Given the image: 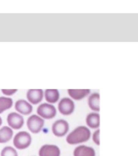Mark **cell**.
Instances as JSON below:
<instances>
[{
  "mask_svg": "<svg viewBox=\"0 0 138 156\" xmlns=\"http://www.w3.org/2000/svg\"><path fill=\"white\" fill-rule=\"evenodd\" d=\"M13 105V100L9 97H0V114L10 109Z\"/></svg>",
  "mask_w": 138,
  "mask_h": 156,
  "instance_id": "17",
  "label": "cell"
},
{
  "mask_svg": "<svg viewBox=\"0 0 138 156\" xmlns=\"http://www.w3.org/2000/svg\"><path fill=\"white\" fill-rule=\"evenodd\" d=\"M75 108L73 101L70 98L64 97L62 98L58 103L57 108L60 114L64 116L71 115Z\"/></svg>",
  "mask_w": 138,
  "mask_h": 156,
  "instance_id": "6",
  "label": "cell"
},
{
  "mask_svg": "<svg viewBox=\"0 0 138 156\" xmlns=\"http://www.w3.org/2000/svg\"><path fill=\"white\" fill-rule=\"evenodd\" d=\"M1 156H18V152L14 147L8 146L4 147L1 152Z\"/></svg>",
  "mask_w": 138,
  "mask_h": 156,
  "instance_id": "18",
  "label": "cell"
},
{
  "mask_svg": "<svg viewBox=\"0 0 138 156\" xmlns=\"http://www.w3.org/2000/svg\"><path fill=\"white\" fill-rule=\"evenodd\" d=\"M51 130L53 135L57 137L64 136L69 130V124L64 119H57L53 124Z\"/></svg>",
  "mask_w": 138,
  "mask_h": 156,
  "instance_id": "5",
  "label": "cell"
},
{
  "mask_svg": "<svg viewBox=\"0 0 138 156\" xmlns=\"http://www.w3.org/2000/svg\"><path fill=\"white\" fill-rule=\"evenodd\" d=\"M2 123V118H1V116H0V126H1Z\"/></svg>",
  "mask_w": 138,
  "mask_h": 156,
  "instance_id": "21",
  "label": "cell"
},
{
  "mask_svg": "<svg viewBox=\"0 0 138 156\" xmlns=\"http://www.w3.org/2000/svg\"><path fill=\"white\" fill-rule=\"evenodd\" d=\"M32 143V136L26 131L18 132L13 137V144L14 147L19 150L27 149Z\"/></svg>",
  "mask_w": 138,
  "mask_h": 156,
  "instance_id": "2",
  "label": "cell"
},
{
  "mask_svg": "<svg viewBox=\"0 0 138 156\" xmlns=\"http://www.w3.org/2000/svg\"><path fill=\"white\" fill-rule=\"evenodd\" d=\"M90 137V129L86 126H79L67 135L66 141L69 144L76 145L87 141Z\"/></svg>",
  "mask_w": 138,
  "mask_h": 156,
  "instance_id": "1",
  "label": "cell"
},
{
  "mask_svg": "<svg viewBox=\"0 0 138 156\" xmlns=\"http://www.w3.org/2000/svg\"><path fill=\"white\" fill-rule=\"evenodd\" d=\"M1 91L4 94L5 96H12L14 94L16 91L17 90L16 89H2L1 90Z\"/></svg>",
  "mask_w": 138,
  "mask_h": 156,
  "instance_id": "20",
  "label": "cell"
},
{
  "mask_svg": "<svg viewBox=\"0 0 138 156\" xmlns=\"http://www.w3.org/2000/svg\"><path fill=\"white\" fill-rule=\"evenodd\" d=\"M100 95L98 93L96 92H94L90 94L88 98V105L89 108L94 112H98L100 110Z\"/></svg>",
  "mask_w": 138,
  "mask_h": 156,
  "instance_id": "14",
  "label": "cell"
},
{
  "mask_svg": "<svg viewBox=\"0 0 138 156\" xmlns=\"http://www.w3.org/2000/svg\"><path fill=\"white\" fill-rule=\"evenodd\" d=\"M68 94L71 99L79 101L90 94V90L89 89H68Z\"/></svg>",
  "mask_w": 138,
  "mask_h": 156,
  "instance_id": "13",
  "label": "cell"
},
{
  "mask_svg": "<svg viewBox=\"0 0 138 156\" xmlns=\"http://www.w3.org/2000/svg\"><path fill=\"white\" fill-rule=\"evenodd\" d=\"M38 156H60V149L57 145L45 144L39 149Z\"/></svg>",
  "mask_w": 138,
  "mask_h": 156,
  "instance_id": "8",
  "label": "cell"
},
{
  "mask_svg": "<svg viewBox=\"0 0 138 156\" xmlns=\"http://www.w3.org/2000/svg\"><path fill=\"white\" fill-rule=\"evenodd\" d=\"M100 130L99 129H96L92 134V140L93 143L97 145L100 146Z\"/></svg>",
  "mask_w": 138,
  "mask_h": 156,
  "instance_id": "19",
  "label": "cell"
},
{
  "mask_svg": "<svg viewBox=\"0 0 138 156\" xmlns=\"http://www.w3.org/2000/svg\"><path fill=\"white\" fill-rule=\"evenodd\" d=\"M87 126L93 129H98L100 125V116L97 112H91L85 118Z\"/></svg>",
  "mask_w": 138,
  "mask_h": 156,
  "instance_id": "12",
  "label": "cell"
},
{
  "mask_svg": "<svg viewBox=\"0 0 138 156\" xmlns=\"http://www.w3.org/2000/svg\"><path fill=\"white\" fill-rule=\"evenodd\" d=\"M13 130L9 126H4L0 129V143L3 144L9 141L13 137Z\"/></svg>",
  "mask_w": 138,
  "mask_h": 156,
  "instance_id": "16",
  "label": "cell"
},
{
  "mask_svg": "<svg viewBox=\"0 0 138 156\" xmlns=\"http://www.w3.org/2000/svg\"><path fill=\"white\" fill-rule=\"evenodd\" d=\"M45 121L37 115H32L27 119L26 125L29 130L32 133H38L43 129Z\"/></svg>",
  "mask_w": 138,
  "mask_h": 156,
  "instance_id": "4",
  "label": "cell"
},
{
  "mask_svg": "<svg viewBox=\"0 0 138 156\" xmlns=\"http://www.w3.org/2000/svg\"><path fill=\"white\" fill-rule=\"evenodd\" d=\"M7 122L9 127L12 130H18L23 126L24 120L23 116L18 113L11 112L7 115Z\"/></svg>",
  "mask_w": 138,
  "mask_h": 156,
  "instance_id": "7",
  "label": "cell"
},
{
  "mask_svg": "<svg viewBox=\"0 0 138 156\" xmlns=\"http://www.w3.org/2000/svg\"><path fill=\"white\" fill-rule=\"evenodd\" d=\"M15 108L19 114L23 115H29L33 110L32 104L24 99L16 101L15 104Z\"/></svg>",
  "mask_w": 138,
  "mask_h": 156,
  "instance_id": "10",
  "label": "cell"
},
{
  "mask_svg": "<svg viewBox=\"0 0 138 156\" xmlns=\"http://www.w3.org/2000/svg\"><path fill=\"white\" fill-rule=\"evenodd\" d=\"M43 96L47 103L53 104L59 101L60 94L57 89H46L43 91Z\"/></svg>",
  "mask_w": 138,
  "mask_h": 156,
  "instance_id": "15",
  "label": "cell"
},
{
  "mask_svg": "<svg viewBox=\"0 0 138 156\" xmlns=\"http://www.w3.org/2000/svg\"><path fill=\"white\" fill-rule=\"evenodd\" d=\"M27 101L33 105H36L41 102L44 98L43 91L42 89H31L26 93Z\"/></svg>",
  "mask_w": 138,
  "mask_h": 156,
  "instance_id": "9",
  "label": "cell"
},
{
  "mask_svg": "<svg viewBox=\"0 0 138 156\" xmlns=\"http://www.w3.org/2000/svg\"><path fill=\"white\" fill-rule=\"evenodd\" d=\"M95 149L86 145H79L75 147L73 151V156H95Z\"/></svg>",
  "mask_w": 138,
  "mask_h": 156,
  "instance_id": "11",
  "label": "cell"
},
{
  "mask_svg": "<svg viewBox=\"0 0 138 156\" xmlns=\"http://www.w3.org/2000/svg\"><path fill=\"white\" fill-rule=\"evenodd\" d=\"M37 113L38 116L43 119H51L56 116L57 110L53 104L43 102L40 104L37 107Z\"/></svg>",
  "mask_w": 138,
  "mask_h": 156,
  "instance_id": "3",
  "label": "cell"
}]
</instances>
